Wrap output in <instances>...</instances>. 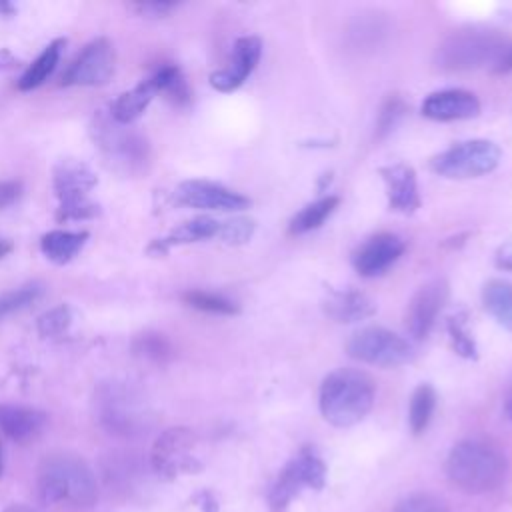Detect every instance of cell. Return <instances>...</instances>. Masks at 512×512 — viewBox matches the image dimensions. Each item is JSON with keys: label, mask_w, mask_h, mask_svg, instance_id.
I'll return each instance as SVG.
<instances>
[{"label": "cell", "mask_w": 512, "mask_h": 512, "mask_svg": "<svg viewBox=\"0 0 512 512\" xmlns=\"http://www.w3.org/2000/svg\"><path fill=\"white\" fill-rule=\"evenodd\" d=\"M148 82L154 86L156 94H166V98L178 106H186L190 102V88L186 84L182 70L176 64H164L156 68Z\"/></svg>", "instance_id": "cell-25"}, {"label": "cell", "mask_w": 512, "mask_h": 512, "mask_svg": "<svg viewBox=\"0 0 512 512\" xmlns=\"http://www.w3.org/2000/svg\"><path fill=\"white\" fill-rule=\"evenodd\" d=\"M374 392V382L366 372L338 368L320 386V412L332 426H352L370 412Z\"/></svg>", "instance_id": "cell-3"}, {"label": "cell", "mask_w": 512, "mask_h": 512, "mask_svg": "<svg viewBox=\"0 0 512 512\" xmlns=\"http://www.w3.org/2000/svg\"><path fill=\"white\" fill-rule=\"evenodd\" d=\"M18 62L16 58L10 54V50L6 48H0V70H8V68H14Z\"/></svg>", "instance_id": "cell-40"}, {"label": "cell", "mask_w": 512, "mask_h": 512, "mask_svg": "<svg viewBox=\"0 0 512 512\" xmlns=\"http://www.w3.org/2000/svg\"><path fill=\"white\" fill-rule=\"evenodd\" d=\"M448 480L466 494H484L498 488L506 476V456L484 440L458 442L446 460Z\"/></svg>", "instance_id": "cell-1"}, {"label": "cell", "mask_w": 512, "mask_h": 512, "mask_svg": "<svg viewBox=\"0 0 512 512\" xmlns=\"http://www.w3.org/2000/svg\"><path fill=\"white\" fill-rule=\"evenodd\" d=\"M14 4L10 2H0V16H12L14 14Z\"/></svg>", "instance_id": "cell-43"}, {"label": "cell", "mask_w": 512, "mask_h": 512, "mask_svg": "<svg viewBox=\"0 0 512 512\" xmlns=\"http://www.w3.org/2000/svg\"><path fill=\"white\" fill-rule=\"evenodd\" d=\"M436 408V392L430 384H420L410 398V408H408V422H410V430L414 434H422L428 424L430 418L434 414Z\"/></svg>", "instance_id": "cell-27"}, {"label": "cell", "mask_w": 512, "mask_h": 512, "mask_svg": "<svg viewBox=\"0 0 512 512\" xmlns=\"http://www.w3.org/2000/svg\"><path fill=\"white\" fill-rule=\"evenodd\" d=\"M422 114L430 120L450 122V120H466L474 118L480 112L478 98L462 88H448L440 92H432L422 102Z\"/></svg>", "instance_id": "cell-16"}, {"label": "cell", "mask_w": 512, "mask_h": 512, "mask_svg": "<svg viewBox=\"0 0 512 512\" xmlns=\"http://www.w3.org/2000/svg\"><path fill=\"white\" fill-rule=\"evenodd\" d=\"M156 90L154 86L146 80H142L138 86H134L128 92H122L110 106V118L122 126L132 124L136 118L144 114L148 104L152 102Z\"/></svg>", "instance_id": "cell-21"}, {"label": "cell", "mask_w": 512, "mask_h": 512, "mask_svg": "<svg viewBox=\"0 0 512 512\" xmlns=\"http://www.w3.org/2000/svg\"><path fill=\"white\" fill-rule=\"evenodd\" d=\"M394 512H448L446 506L430 494H412L404 498Z\"/></svg>", "instance_id": "cell-35"}, {"label": "cell", "mask_w": 512, "mask_h": 512, "mask_svg": "<svg viewBox=\"0 0 512 512\" xmlns=\"http://www.w3.org/2000/svg\"><path fill=\"white\" fill-rule=\"evenodd\" d=\"M506 40L486 30H462L448 36L436 50V66L446 72L474 70L492 64Z\"/></svg>", "instance_id": "cell-5"}, {"label": "cell", "mask_w": 512, "mask_h": 512, "mask_svg": "<svg viewBox=\"0 0 512 512\" xmlns=\"http://www.w3.org/2000/svg\"><path fill=\"white\" fill-rule=\"evenodd\" d=\"M54 194L60 200L56 210L58 222L86 220L98 214V204L88 198V192L98 184L94 170L74 158L60 160L52 172Z\"/></svg>", "instance_id": "cell-4"}, {"label": "cell", "mask_w": 512, "mask_h": 512, "mask_svg": "<svg viewBox=\"0 0 512 512\" xmlns=\"http://www.w3.org/2000/svg\"><path fill=\"white\" fill-rule=\"evenodd\" d=\"M404 110H406V104H404V100H402L400 96L394 94V96H388V98H386V102H384L382 108H380L378 126H376V132H378L380 138L386 136V134L396 126V122L402 118Z\"/></svg>", "instance_id": "cell-34"}, {"label": "cell", "mask_w": 512, "mask_h": 512, "mask_svg": "<svg viewBox=\"0 0 512 512\" xmlns=\"http://www.w3.org/2000/svg\"><path fill=\"white\" fill-rule=\"evenodd\" d=\"M134 354L152 360V362H164L170 356V344L162 334H154V332H146L140 334L134 344Z\"/></svg>", "instance_id": "cell-32"}, {"label": "cell", "mask_w": 512, "mask_h": 512, "mask_svg": "<svg viewBox=\"0 0 512 512\" xmlns=\"http://www.w3.org/2000/svg\"><path fill=\"white\" fill-rule=\"evenodd\" d=\"M64 44H66L64 38L52 40V42L40 52V56L26 68V72L20 76L18 88L26 92V90H32V88H38L40 84H44L46 78L54 72V68H56V64H58Z\"/></svg>", "instance_id": "cell-24"}, {"label": "cell", "mask_w": 512, "mask_h": 512, "mask_svg": "<svg viewBox=\"0 0 512 512\" xmlns=\"http://www.w3.org/2000/svg\"><path fill=\"white\" fill-rule=\"evenodd\" d=\"M182 300H184L188 306H192V308H196V310H202V312L226 314V316L238 312V306H236L232 300H228V298H224V296H220V294H214V292L190 290V292H186V294L182 296Z\"/></svg>", "instance_id": "cell-30"}, {"label": "cell", "mask_w": 512, "mask_h": 512, "mask_svg": "<svg viewBox=\"0 0 512 512\" xmlns=\"http://www.w3.org/2000/svg\"><path fill=\"white\" fill-rule=\"evenodd\" d=\"M116 66V52L110 40L96 38L84 46L68 70L62 74V86H102L106 84Z\"/></svg>", "instance_id": "cell-10"}, {"label": "cell", "mask_w": 512, "mask_h": 512, "mask_svg": "<svg viewBox=\"0 0 512 512\" xmlns=\"http://www.w3.org/2000/svg\"><path fill=\"white\" fill-rule=\"evenodd\" d=\"M500 162V148L490 140H466L450 146L430 160L432 172L452 180L478 178L492 172Z\"/></svg>", "instance_id": "cell-6"}, {"label": "cell", "mask_w": 512, "mask_h": 512, "mask_svg": "<svg viewBox=\"0 0 512 512\" xmlns=\"http://www.w3.org/2000/svg\"><path fill=\"white\" fill-rule=\"evenodd\" d=\"M218 230H220L218 220H214L210 216H196L188 222H182L166 238L154 240L148 246V252L160 256V254H166L176 244H190V242H200V240L214 238V236H218Z\"/></svg>", "instance_id": "cell-20"}, {"label": "cell", "mask_w": 512, "mask_h": 512, "mask_svg": "<svg viewBox=\"0 0 512 512\" xmlns=\"http://www.w3.org/2000/svg\"><path fill=\"white\" fill-rule=\"evenodd\" d=\"M346 352L354 360L382 368L402 366L414 358V348L408 340L380 326H368L354 332L346 344Z\"/></svg>", "instance_id": "cell-7"}, {"label": "cell", "mask_w": 512, "mask_h": 512, "mask_svg": "<svg viewBox=\"0 0 512 512\" xmlns=\"http://www.w3.org/2000/svg\"><path fill=\"white\" fill-rule=\"evenodd\" d=\"M446 328H448L450 342H452V348H454L456 354H460L462 358H468V360L478 358V348H476V342H474V338L468 330L466 314L450 316L448 322H446Z\"/></svg>", "instance_id": "cell-28"}, {"label": "cell", "mask_w": 512, "mask_h": 512, "mask_svg": "<svg viewBox=\"0 0 512 512\" xmlns=\"http://www.w3.org/2000/svg\"><path fill=\"white\" fill-rule=\"evenodd\" d=\"M38 494L46 504L90 506L98 496L90 466L76 454L58 452L40 462Z\"/></svg>", "instance_id": "cell-2"}, {"label": "cell", "mask_w": 512, "mask_h": 512, "mask_svg": "<svg viewBox=\"0 0 512 512\" xmlns=\"http://www.w3.org/2000/svg\"><path fill=\"white\" fill-rule=\"evenodd\" d=\"M340 198L338 196H326L320 198L308 206H304L288 224V232L290 234H304L310 230H316L318 226H322V222L336 210Z\"/></svg>", "instance_id": "cell-26"}, {"label": "cell", "mask_w": 512, "mask_h": 512, "mask_svg": "<svg viewBox=\"0 0 512 512\" xmlns=\"http://www.w3.org/2000/svg\"><path fill=\"white\" fill-rule=\"evenodd\" d=\"M42 292H44V288L38 282H30V284H24L16 290L2 292L0 294V318L28 308L30 304H34L42 296Z\"/></svg>", "instance_id": "cell-29"}, {"label": "cell", "mask_w": 512, "mask_h": 512, "mask_svg": "<svg viewBox=\"0 0 512 512\" xmlns=\"http://www.w3.org/2000/svg\"><path fill=\"white\" fill-rule=\"evenodd\" d=\"M2 512H38V510L32 508V506H28V504H10V506H6Z\"/></svg>", "instance_id": "cell-41"}, {"label": "cell", "mask_w": 512, "mask_h": 512, "mask_svg": "<svg viewBox=\"0 0 512 512\" xmlns=\"http://www.w3.org/2000/svg\"><path fill=\"white\" fill-rule=\"evenodd\" d=\"M46 414L18 404H0V430L18 444H28L40 436Z\"/></svg>", "instance_id": "cell-18"}, {"label": "cell", "mask_w": 512, "mask_h": 512, "mask_svg": "<svg viewBox=\"0 0 512 512\" xmlns=\"http://www.w3.org/2000/svg\"><path fill=\"white\" fill-rule=\"evenodd\" d=\"M504 412H506V416L512 420V396L506 400V406H504Z\"/></svg>", "instance_id": "cell-44"}, {"label": "cell", "mask_w": 512, "mask_h": 512, "mask_svg": "<svg viewBox=\"0 0 512 512\" xmlns=\"http://www.w3.org/2000/svg\"><path fill=\"white\" fill-rule=\"evenodd\" d=\"M2 468H4V460H2V444H0V474H2Z\"/></svg>", "instance_id": "cell-45"}, {"label": "cell", "mask_w": 512, "mask_h": 512, "mask_svg": "<svg viewBox=\"0 0 512 512\" xmlns=\"http://www.w3.org/2000/svg\"><path fill=\"white\" fill-rule=\"evenodd\" d=\"M324 312L340 324H352L376 314V304L360 290H330L324 298Z\"/></svg>", "instance_id": "cell-19"}, {"label": "cell", "mask_w": 512, "mask_h": 512, "mask_svg": "<svg viewBox=\"0 0 512 512\" xmlns=\"http://www.w3.org/2000/svg\"><path fill=\"white\" fill-rule=\"evenodd\" d=\"M326 482V466L314 448H302L278 474L270 490V506L274 512H282L288 502L302 488L320 490Z\"/></svg>", "instance_id": "cell-8"}, {"label": "cell", "mask_w": 512, "mask_h": 512, "mask_svg": "<svg viewBox=\"0 0 512 512\" xmlns=\"http://www.w3.org/2000/svg\"><path fill=\"white\" fill-rule=\"evenodd\" d=\"M262 56V42L256 36H242L234 42L232 60L226 68L210 74L212 88L220 92H232L244 84V80L252 74L258 60Z\"/></svg>", "instance_id": "cell-14"}, {"label": "cell", "mask_w": 512, "mask_h": 512, "mask_svg": "<svg viewBox=\"0 0 512 512\" xmlns=\"http://www.w3.org/2000/svg\"><path fill=\"white\" fill-rule=\"evenodd\" d=\"M482 304L494 320L512 332V282L492 278L482 288Z\"/></svg>", "instance_id": "cell-23"}, {"label": "cell", "mask_w": 512, "mask_h": 512, "mask_svg": "<svg viewBox=\"0 0 512 512\" xmlns=\"http://www.w3.org/2000/svg\"><path fill=\"white\" fill-rule=\"evenodd\" d=\"M88 232H68V230H52L42 236L40 248L42 254L54 264H68L86 244Z\"/></svg>", "instance_id": "cell-22"}, {"label": "cell", "mask_w": 512, "mask_h": 512, "mask_svg": "<svg viewBox=\"0 0 512 512\" xmlns=\"http://www.w3.org/2000/svg\"><path fill=\"white\" fill-rule=\"evenodd\" d=\"M494 262L500 270H512V238H508L498 246Z\"/></svg>", "instance_id": "cell-39"}, {"label": "cell", "mask_w": 512, "mask_h": 512, "mask_svg": "<svg viewBox=\"0 0 512 512\" xmlns=\"http://www.w3.org/2000/svg\"><path fill=\"white\" fill-rule=\"evenodd\" d=\"M490 70L492 74H498V76L512 72V42L502 44V48L498 50L496 58L490 64Z\"/></svg>", "instance_id": "cell-36"}, {"label": "cell", "mask_w": 512, "mask_h": 512, "mask_svg": "<svg viewBox=\"0 0 512 512\" xmlns=\"http://www.w3.org/2000/svg\"><path fill=\"white\" fill-rule=\"evenodd\" d=\"M134 8L142 16L162 18V16H168L176 8V2H142V4H134Z\"/></svg>", "instance_id": "cell-37"}, {"label": "cell", "mask_w": 512, "mask_h": 512, "mask_svg": "<svg viewBox=\"0 0 512 512\" xmlns=\"http://www.w3.org/2000/svg\"><path fill=\"white\" fill-rule=\"evenodd\" d=\"M256 230V222L252 218H232L226 222H220V230H218V238L226 244H244L252 238Z\"/></svg>", "instance_id": "cell-33"}, {"label": "cell", "mask_w": 512, "mask_h": 512, "mask_svg": "<svg viewBox=\"0 0 512 512\" xmlns=\"http://www.w3.org/2000/svg\"><path fill=\"white\" fill-rule=\"evenodd\" d=\"M94 140L98 142L100 150L108 156L114 158L116 162L124 164L128 170L142 166L148 160V144L146 140L124 128L122 124L110 120H96L94 124Z\"/></svg>", "instance_id": "cell-11"}, {"label": "cell", "mask_w": 512, "mask_h": 512, "mask_svg": "<svg viewBox=\"0 0 512 512\" xmlns=\"http://www.w3.org/2000/svg\"><path fill=\"white\" fill-rule=\"evenodd\" d=\"M22 192V184L16 182V180H2L0 182V210L10 206L12 202L18 200Z\"/></svg>", "instance_id": "cell-38"}, {"label": "cell", "mask_w": 512, "mask_h": 512, "mask_svg": "<svg viewBox=\"0 0 512 512\" xmlns=\"http://www.w3.org/2000/svg\"><path fill=\"white\" fill-rule=\"evenodd\" d=\"M12 248H14V244H12L10 240H6V238H0V260H2L4 256H8V254L12 252Z\"/></svg>", "instance_id": "cell-42"}, {"label": "cell", "mask_w": 512, "mask_h": 512, "mask_svg": "<svg viewBox=\"0 0 512 512\" xmlns=\"http://www.w3.org/2000/svg\"><path fill=\"white\" fill-rule=\"evenodd\" d=\"M404 242L396 234L380 232L368 238L354 254V268L360 276H378L390 268L404 252Z\"/></svg>", "instance_id": "cell-15"}, {"label": "cell", "mask_w": 512, "mask_h": 512, "mask_svg": "<svg viewBox=\"0 0 512 512\" xmlns=\"http://www.w3.org/2000/svg\"><path fill=\"white\" fill-rule=\"evenodd\" d=\"M446 298L448 284L444 280H432L412 296L406 308V330L412 338L422 340L430 334Z\"/></svg>", "instance_id": "cell-13"}, {"label": "cell", "mask_w": 512, "mask_h": 512, "mask_svg": "<svg viewBox=\"0 0 512 512\" xmlns=\"http://www.w3.org/2000/svg\"><path fill=\"white\" fill-rule=\"evenodd\" d=\"M194 446L196 436L190 428L174 426L164 430L152 444L150 452V464L154 472L166 480L196 472L200 462L194 456Z\"/></svg>", "instance_id": "cell-9"}, {"label": "cell", "mask_w": 512, "mask_h": 512, "mask_svg": "<svg viewBox=\"0 0 512 512\" xmlns=\"http://www.w3.org/2000/svg\"><path fill=\"white\" fill-rule=\"evenodd\" d=\"M174 200L188 208L236 212L250 206V200L222 184L208 180H186L174 190Z\"/></svg>", "instance_id": "cell-12"}, {"label": "cell", "mask_w": 512, "mask_h": 512, "mask_svg": "<svg viewBox=\"0 0 512 512\" xmlns=\"http://www.w3.org/2000/svg\"><path fill=\"white\" fill-rule=\"evenodd\" d=\"M72 324V310L68 304H58L46 312H42L36 320V330L42 338H52L68 330Z\"/></svg>", "instance_id": "cell-31"}, {"label": "cell", "mask_w": 512, "mask_h": 512, "mask_svg": "<svg viewBox=\"0 0 512 512\" xmlns=\"http://www.w3.org/2000/svg\"><path fill=\"white\" fill-rule=\"evenodd\" d=\"M380 176L386 184L388 208L400 214H412L420 208V194H418V180L412 166L404 162L382 166Z\"/></svg>", "instance_id": "cell-17"}]
</instances>
